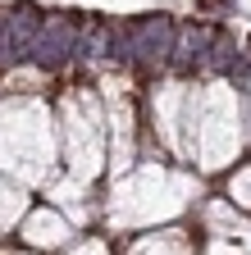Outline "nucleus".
Segmentation results:
<instances>
[{"label":"nucleus","instance_id":"nucleus-1","mask_svg":"<svg viewBox=\"0 0 251 255\" xmlns=\"http://www.w3.org/2000/svg\"><path fill=\"white\" fill-rule=\"evenodd\" d=\"M174 37H178L174 18H165V14L137 18L128 27V59L142 64V69H160L165 59H174Z\"/></svg>","mask_w":251,"mask_h":255},{"label":"nucleus","instance_id":"nucleus-4","mask_svg":"<svg viewBox=\"0 0 251 255\" xmlns=\"http://www.w3.org/2000/svg\"><path fill=\"white\" fill-rule=\"evenodd\" d=\"M215 37H219L215 27H187L183 37H178V46H174V64H178V69H192V64H201V55H210Z\"/></svg>","mask_w":251,"mask_h":255},{"label":"nucleus","instance_id":"nucleus-6","mask_svg":"<svg viewBox=\"0 0 251 255\" xmlns=\"http://www.w3.org/2000/svg\"><path fill=\"white\" fill-rule=\"evenodd\" d=\"M201 9H229V0H197Z\"/></svg>","mask_w":251,"mask_h":255},{"label":"nucleus","instance_id":"nucleus-3","mask_svg":"<svg viewBox=\"0 0 251 255\" xmlns=\"http://www.w3.org/2000/svg\"><path fill=\"white\" fill-rule=\"evenodd\" d=\"M78 41H82V27L73 18H50L41 27V37L32 41V59L41 69H59L69 55H78Z\"/></svg>","mask_w":251,"mask_h":255},{"label":"nucleus","instance_id":"nucleus-5","mask_svg":"<svg viewBox=\"0 0 251 255\" xmlns=\"http://www.w3.org/2000/svg\"><path fill=\"white\" fill-rule=\"evenodd\" d=\"M210 69H233V41L215 37V46H210Z\"/></svg>","mask_w":251,"mask_h":255},{"label":"nucleus","instance_id":"nucleus-2","mask_svg":"<svg viewBox=\"0 0 251 255\" xmlns=\"http://www.w3.org/2000/svg\"><path fill=\"white\" fill-rule=\"evenodd\" d=\"M41 14L32 9V5H18V9H9L5 18H0V64H9V59H18V55H32V41L41 37Z\"/></svg>","mask_w":251,"mask_h":255}]
</instances>
